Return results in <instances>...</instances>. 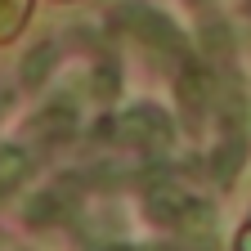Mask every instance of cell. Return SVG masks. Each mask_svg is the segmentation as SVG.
<instances>
[{"mask_svg":"<svg viewBox=\"0 0 251 251\" xmlns=\"http://www.w3.org/2000/svg\"><path fill=\"white\" fill-rule=\"evenodd\" d=\"M126 31H130L135 41H144V50H152L162 63H188V45L179 36V27L166 18V14H157V9H144V5H126L121 18H117Z\"/></svg>","mask_w":251,"mask_h":251,"instance_id":"obj_1","label":"cell"},{"mask_svg":"<svg viewBox=\"0 0 251 251\" xmlns=\"http://www.w3.org/2000/svg\"><path fill=\"white\" fill-rule=\"evenodd\" d=\"M99 135H103V139H117V144H130V148H144V152H162L175 130H171V121H166L162 108L139 103V108L126 112L121 121H103Z\"/></svg>","mask_w":251,"mask_h":251,"instance_id":"obj_2","label":"cell"},{"mask_svg":"<svg viewBox=\"0 0 251 251\" xmlns=\"http://www.w3.org/2000/svg\"><path fill=\"white\" fill-rule=\"evenodd\" d=\"M188 202H193V198H188L179 184H171V179H152L144 188V206H148V215L157 220V225H175Z\"/></svg>","mask_w":251,"mask_h":251,"instance_id":"obj_3","label":"cell"},{"mask_svg":"<svg viewBox=\"0 0 251 251\" xmlns=\"http://www.w3.org/2000/svg\"><path fill=\"white\" fill-rule=\"evenodd\" d=\"M72 130H76V108H68V103H50L36 117V126H31V135H36L41 144H58V139H68Z\"/></svg>","mask_w":251,"mask_h":251,"instance_id":"obj_4","label":"cell"},{"mask_svg":"<svg viewBox=\"0 0 251 251\" xmlns=\"http://www.w3.org/2000/svg\"><path fill=\"white\" fill-rule=\"evenodd\" d=\"M242 157H247V139H242L238 130H229L225 144H220L215 157H211V175H215V184H233V175H238V166H242Z\"/></svg>","mask_w":251,"mask_h":251,"instance_id":"obj_5","label":"cell"},{"mask_svg":"<svg viewBox=\"0 0 251 251\" xmlns=\"http://www.w3.org/2000/svg\"><path fill=\"white\" fill-rule=\"evenodd\" d=\"M31 171V152L18 148V144H5L0 148V193H9V188H18Z\"/></svg>","mask_w":251,"mask_h":251,"instance_id":"obj_6","label":"cell"},{"mask_svg":"<svg viewBox=\"0 0 251 251\" xmlns=\"http://www.w3.org/2000/svg\"><path fill=\"white\" fill-rule=\"evenodd\" d=\"M179 233L184 238H211L215 233V206L211 202H188L184 211H179Z\"/></svg>","mask_w":251,"mask_h":251,"instance_id":"obj_7","label":"cell"},{"mask_svg":"<svg viewBox=\"0 0 251 251\" xmlns=\"http://www.w3.org/2000/svg\"><path fill=\"white\" fill-rule=\"evenodd\" d=\"M54 63H58V50L45 41V45H36L27 58H23V85H45L50 81V72H54Z\"/></svg>","mask_w":251,"mask_h":251,"instance_id":"obj_8","label":"cell"},{"mask_svg":"<svg viewBox=\"0 0 251 251\" xmlns=\"http://www.w3.org/2000/svg\"><path fill=\"white\" fill-rule=\"evenodd\" d=\"M63 202H68V193H63V188H45V193L27 206V220H31V225H50V220L63 211Z\"/></svg>","mask_w":251,"mask_h":251,"instance_id":"obj_9","label":"cell"},{"mask_svg":"<svg viewBox=\"0 0 251 251\" xmlns=\"http://www.w3.org/2000/svg\"><path fill=\"white\" fill-rule=\"evenodd\" d=\"M0 9H5V23H0V36H14V31L23 27V9H27V0H0Z\"/></svg>","mask_w":251,"mask_h":251,"instance_id":"obj_10","label":"cell"},{"mask_svg":"<svg viewBox=\"0 0 251 251\" xmlns=\"http://www.w3.org/2000/svg\"><path fill=\"white\" fill-rule=\"evenodd\" d=\"M117 68H112V63H108V68H99V72H94V94H99V99H117Z\"/></svg>","mask_w":251,"mask_h":251,"instance_id":"obj_11","label":"cell"},{"mask_svg":"<svg viewBox=\"0 0 251 251\" xmlns=\"http://www.w3.org/2000/svg\"><path fill=\"white\" fill-rule=\"evenodd\" d=\"M233 251H251V225L238 233V242H233Z\"/></svg>","mask_w":251,"mask_h":251,"instance_id":"obj_12","label":"cell"},{"mask_svg":"<svg viewBox=\"0 0 251 251\" xmlns=\"http://www.w3.org/2000/svg\"><path fill=\"white\" fill-rule=\"evenodd\" d=\"M94 251H135V247H121V242H112V247H94Z\"/></svg>","mask_w":251,"mask_h":251,"instance_id":"obj_13","label":"cell"}]
</instances>
